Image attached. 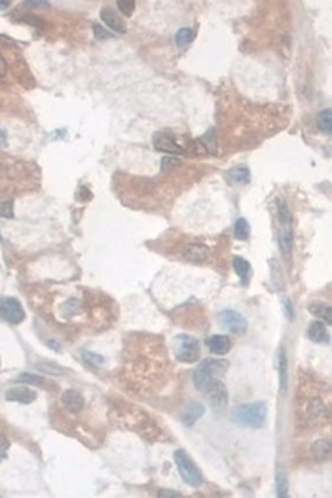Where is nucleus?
<instances>
[{
	"instance_id": "nucleus-25",
	"label": "nucleus",
	"mask_w": 332,
	"mask_h": 498,
	"mask_svg": "<svg viewBox=\"0 0 332 498\" xmlns=\"http://www.w3.org/2000/svg\"><path fill=\"white\" fill-rule=\"evenodd\" d=\"M277 497H287V478L282 472L277 473Z\"/></svg>"
},
{
	"instance_id": "nucleus-16",
	"label": "nucleus",
	"mask_w": 332,
	"mask_h": 498,
	"mask_svg": "<svg viewBox=\"0 0 332 498\" xmlns=\"http://www.w3.org/2000/svg\"><path fill=\"white\" fill-rule=\"evenodd\" d=\"M203 414H205V407H203L201 404H198V402H193V404L189 407H186V410H184L183 424L191 427L194 422L199 419V417H203Z\"/></svg>"
},
{
	"instance_id": "nucleus-22",
	"label": "nucleus",
	"mask_w": 332,
	"mask_h": 498,
	"mask_svg": "<svg viewBox=\"0 0 332 498\" xmlns=\"http://www.w3.org/2000/svg\"><path fill=\"white\" fill-rule=\"evenodd\" d=\"M194 39V30H191V28H188V27H183V28H179L178 33H176V37H174V40H176V45L178 47H186L189 45L193 42Z\"/></svg>"
},
{
	"instance_id": "nucleus-19",
	"label": "nucleus",
	"mask_w": 332,
	"mask_h": 498,
	"mask_svg": "<svg viewBox=\"0 0 332 498\" xmlns=\"http://www.w3.org/2000/svg\"><path fill=\"white\" fill-rule=\"evenodd\" d=\"M279 382H281V390L284 392L287 387V357L284 349L279 350Z\"/></svg>"
},
{
	"instance_id": "nucleus-3",
	"label": "nucleus",
	"mask_w": 332,
	"mask_h": 498,
	"mask_svg": "<svg viewBox=\"0 0 332 498\" xmlns=\"http://www.w3.org/2000/svg\"><path fill=\"white\" fill-rule=\"evenodd\" d=\"M174 354H176V359L179 362L193 364L201 355V347H199V342L193 335L179 334L174 337Z\"/></svg>"
},
{
	"instance_id": "nucleus-38",
	"label": "nucleus",
	"mask_w": 332,
	"mask_h": 498,
	"mask_svg": "<svg viewBox=\"0 0 332 498\" xmlns=\"http://www.w3.org/2000/svg\"><path fill=\"white\" fill-rule=\"evenodd\" d=\"M160 497H181L178 492H160Z\"/></svg>"
},
{
	"instance_id": "nucleus-12",
	"label": "nucleus",
	"mask_w": 332,
	"mask_h": 498,
	"mask_svg": "<svg viewBox=\"0 0 332 498\" xmlns=\"http://www.w3.org/2000/svg\"><path fill=\"white\" fill-rule=\"evenodd\" d=\"M307 335H309V339L312 340V342H317V344L319 342H322V344L329 342V332H327V327L322 321L312 322V324L309 326V331H307Z\"/></svg>"
},
{
	"instance_id": "nucleus-31",
	"label": "nucleus",
	"mask_w": 332,
	"mask_h": 498,
	"mask_svg": "<svg viewBox=\"0 0 332 498\" xmlns=\"http://www.w3.org/2000/svg\"><path fill=\"white\" fill-rule=\"evenodd\" d=\"M7 450H8V440L3 437V435H0V462H2V460H5Z\"/></svg>"
},
{
	"instance_id": "nucleus-35",
	"label": "nucleus",
	"mask_w": 332,
	"mask_h": 498,
	"mask_svg": "<svg viewBox=\"0 0 332 498\" xmlns=\"http://www.w3.org/2000/svg\"><path fill=\"white\" fill-rule=\"evenodd\" d=\"M7 72V63H5V60H3V56L0 55V77H3Z\"/></svg>"
},
{
	"instance_id": "nucleus-27",
	"label": "nucleus",
	"mask_w": 332,
	"mask_h": 498,
	"mask_svg": "<svg viewBox=\"0 0 332 498\" xmlns=\"http://www.w3.org/2000/svg\"><path fill=\"white\" fill-rule=\"evenodd\" d=\"M309 409H311V414L314 415V417H322V415L326 414V407H324V404H322L321 400H317V398H316V400H312V402H311V407H309Z\"/></svg>"
},
{
	"instance_id": "nucleus-1",
	"label": "nucleus",
	"mask_w": 332,
	"mask_h": 498,
	"mask_svg": "<svg viewBox=\"0 0 332 498\" xmlns=\"http://www.w3.org/2000/svg\"><path fill=\"white\" fill-rule=\"evenodd\" d=\"M226 369L227 362L224 360H205L193 374L194 387L205 393L210 404L218 410H222L227 405V392L220 379Z\"/></svg>"
},
{
	"instance_id": "nucleus-30",
	"label": "nucleus",
	"mask_w": 332,
	"mask_h": 498,
	"mask_svg": "<svg viewBox=\"0 0 332 498\" xmlns=\"http://www.w3.org/2000/svg\"><path fill=\"white\" fill-rule=\"evenodd\" d=\"M18 381L28 382V384H42L44 382V379L39 377V376H33V374H22V376L18 377Z\"/></svg>"
},
{
	"instance_id": "nucleus-36",
	"label": "nucleus",
	"mask_w": 332,
	"mask_h": 498,
	"mask_svg": "<svg viewBox=\"0 0 332 498\" xmlns=\"http://www.w3.org/2000/svg\"><path fill=\"white\" fill-rule=\"evenodd\" d=\"M7 145V133L5 130H0V146H5Z\"/></svg>"
},
{
	"instance_id": "nucleus-17",
	"label": "nucleus",
	"mask_w": 332,
	"mask_h": 498,
	"mask_svg": "<svg viewBox=\"0 0 332 498\" xmlns=\"http://www.w3.org/2000/svg\"><path fill=\"white\" fill-rule=\"evenodd\" d=\"M309 311L319 319L324 321V324H331L332 322V309L324 302H312L309 306Z\"/></svg>"
},
{
	"instance_id": "nucleus-28",
	"label": "nucleus",
	"mask_w": 332,
	"mask_h": 498,
	"mask_svg": "<svg viewBox=\"0 0 332 498\" xmlns=\"http://www.w3.org/2000/svg\"><path fill=\"white\" fill-rule=\"evenodd\" d=\"M0 216L2 218H13V203L12 201H2L0 203Z\"/></svg>"
},
{
	"instance_id": "nucleus-8",
	"label": "nucleus",
	"mask_w": 332,
	"mask_h": 498,
	"mask_svg": "<svg viewBox=\"0 0 332 498\" xmlns=\"http://www.w3.org/2000/svg\"><path fill=\"white\" fill-rule=\"evenodd\" d=\"M5 398L10 402H18V404H32L37 398V393L25 386H18V387L8 388L5 393Z\"/></svg>"
},
{
	"instance_id": "nucleus-10",
	"label": "nucleus",
	"mask_w": 332,
	"mask_h": 498,
	"mask_svg": "<svg viewBox=\"0 0 332 498\" xmlns=\"http://www.w3.org/2000/svg\"><path fill=\"white\" fill-rule=\"evenodd\" d=\"M208 349L211 350L215 355H224L231 350L232 347V342L227 335H221V334H216L213 337L208 339Z\"/></svg>"
},
{
	"instance_id": "nucleus-21",
	"label": "nucleus",
	"mask_w": 332,
	"mask_h": 498,
	"mask_svg": "<svg viewBox=\"0 0 332 498\" xmlns=\"http://www.w3.org/2000/svg\"><path fill=\"white\" fill-rule=\"evenodd\" d=\"M227 178L236 184H246V183H249V169L248 168L231 169V171L227 173Z\"/></svg>"
},
{
	"instance_id": "nucleus-32",
	"label": "nucleus",
	"mask_w": 332,
	"mask_h": 498,
	"mask_svg": "<svg viewBox=\"0 0 332 498\" xmlns=\"http://www.w3.org/2000/svg\"><path fill=\"white\" fill-rule=\"evenodd\" d=\"M179 165V161L178 160H174L173 156H166V158H163V169L166 171V169H169V166H178Z\"/></svg>"
},
{
	"instance_id": "nucleus-29",
	"label": "nucleus",
	"mask_w": 332,
	"mask_h": 498,
	"mask_svg": "<svg viewBox=\"0 0 332 498\" xmlns=\"http://www.w3.org/2000/svg\"><path fill=\"white\" fill-rule=\"evenodd\" d=\"M93 33H95V37H97V39H111V37H113V33L105 30V28H103L102 25H93Z\"/></svg>"
},
{
	"instance_id": "nucleus-7",
	"label": "nucleus",
	"mask_w": 332,
	"mask_h": 498,
	"mask_svg": "<svg viewBox=\"0 0 332 498\" xmlns=\"http://www.w3.org/2000/svg\"><path fill=\"white\" fill-rule=\"evenodd\" d=\"M153 145L158 151H163V153L168 155H183L184 150L179 145L174 143V140L166 133H155L153 136Z\"/></svg>"
},
{
	"instance_id": "nucleus-39",
	"label": "nucleus",
	"mask_w": 332,
	"mask_h": 498,
	"mask_svg": "<svg viewBox=\"0 0 332 498\" xmlns=\"http://www.w3.org/2000/svg\"><path fill=\"white\" fill-rule=\"evenodd\" d=\"M8 5H10V2H7V0H0V8H8Z\"/></svg>"
},
{
	"instance_id": "nucleus-34",
	"label": "nucleus",
	"mask_w": 332,
	"mask_h": 498,
	"mask_svg": "<svg viewBox=\"0 0 332 498\" xmlns=\"http://www.w3.org/2000/svg\"><path fill=\"white\" fill-rule=\"evenodd\" d=\"M83 357H85V360H88L90 364H102L103 362L102 357H92V354H88V352H83Z\"/></svg>"
},
{
	"instance_id": "nucleus-5",
	"label": "nucleus",
	"mask_w": 332,
	"mask_h": 498,
	"mask_svg": "<svg viewBox=\"0 0 332 498\" xmlns=\"http://www.w3.org/2000/svg\"><path fill=\"white\" fill-rule=\"evenodd\" d=\"M0 317L10 324H20L25 319L23 307L17 299L13 297H3L0 299Z\"/></svg>"
},
{
	"instance_id": "nucleus-26",
	"label": "nucleus",
	"mask_w": 332,
	"mask_h": 498,
	"mask_svg": "<svg viewBox=\"0 0 332 498\" xmlns=\"http://www.w3.org/2000/svg\"><path fill=\"white\" fill-rule=\"evenodd\" d=\"M116 5L121 10L123 15H126V17H130L133 10H135V2H131V0H120Z\"/></svg>"
},
{
	"instance_id": "nucleus-11",
	"label": "nucleus",
	"mask_w": 332,
	"mask_h": 498,
	"mask_svg": "<svg viewBox=\"0 0 332 498\" xmlns=\"http://www.w3.org/2000/svg\"><path fill=\"white\" fill-rule=\"evenodd\" d=\"M282 229L279 232V246H281V253L286 259H289L292 249V222H281Z\"/></svg>"
},
{
	"instance_id": "nucleus-18",
	"label": "nucleus",
	"mask_w": 332,
	"mask_h": 498,
	"mask_svg": "<svg viewBox=\"0 0 332 498\" xmlns=\"http://www.w3.org/2000/svg\"><path fill=\"white\" fill-rule=\"evenodd\" d=\"M232 268H234V273L241 277V281H243L244 284L248 282V277H249V273H251V264L248 263V261H246L244 258L236 256V258L232 259Z\"/></svg>"
},
{
	"instance_id": "nucleus-2",
	"label": "nucleus",
	"mask_w": 332,
	"mask_h": 498,
	"mask_svg": "<svg viewBox=\"0 0 332 498\" xmlns=\"http://www.w3.org/2000/svg\"><path fill=\"white\" fill-rule=\"evenodd\" d=\"M266 414H268L266 404H263V402H253V404H244L238 407V409L232 412V419H234L236 424L248 427V429H259V427L264 425Z\"/></svg>"
},
{
	"instance_id": "nucleus-23",
	"label": "nucleus",
	"mask_w": 332,
	"mask_h": 498,
	"mask_svg": "<svg viewBox=\"0 0 332 498\" xmlns=\"http://www.w3.org/2000/svg\"><path fill=\"white\" fill-rule=\"evenodd\" d=\"M234 236L241 241H246L249 238V222L244 220V218H239L236 221V226H234Z\"/></svg>"
},
{
	"instance_id": "nucleus-9",
	"label": "nucleus",
	"mask_w": 332,
	"mask_h": 498,
	"mask_svg": "<svg viewBox=\"0 0 332 498\" xmlns=\"http://www.w3.org/2000/svg\"><path fill=\"white\" fill-rule=\"evenodd\" d=\"M100 17H102V20L105 22L107 25L111 28V30H115L118 33H125L126 32L125 22L121 20L120 15H118V13L113 10L111 7H103L102 12H100Z\"/></svg>"
},
{
	"instance_id": "nucleus-33",
	"label": "nucleus",
	"mask_w": 332,
	"mask_h": 498,
	"mask_svg": "<svg viewBox=\"0 0 332 498\" xmlns=\"http://www.w3.org/2000/svg\"><path fill=\"white\" fill-rule=\"evenodd\" d=\"M284 309H286L287 319H289V321H292V319H294V309H292L291 301H289V299H284Z\"/></svg>"
},
{
	"instance_id": "nucleus-14",
	"label": "nucleus",
	"mask_w": 332,
	"mask_h": 498,
	"mask_svg": "<svg viewBox=\"0 0 332 498\" xmlns=\"http://www.w3.org/2000/svg\"><path fill=\"white\" fill-rule=\"evenodd\" d=\"M332 455V445L329 440L322 439L312 445V457L316 462H327Z\"/></svg>"
},
{
	"instance_id": "nucleus-13",
	"label": "nucleus",
	"mask_w": 332,
	"mask_h": 498,
	"mask_svg": "<svg viewBox=\"0 0 332 498\" xmlns=\"http://www.w3.org/2000/svg\"><path fill=\"white\" fill-rule=\"evenodd\" d=\"M61 404L65 409L77 412L83 407V397L78 390H65L61 395Z\"/></svg>"
},
{
	"instance_id": "nucleus-37",
	"label": "nucleus",
	"mask_w": 332,
	"mask_h": 498,
	"mask_svg": "<svg viewBox=\"0 0 332 498\" xmlns=\"http://www.w3.org/2000/svg\"><path fill=\"white\" fill-rule=\"evenodd\" d=\"M28 7H49V2H27Z\"/></svg>"
},
{
	"instance_id": "nucleus-15",
	"label": "nucleus",
	"mask_w": 332,
	"mask_h": 498,
	"mask_svg": "<svg viewBox=\"0 0 332 498\" xmlns=\"http://www.w3.org/2000/svg\"><path fill=\"white\" fill-rule=\"evenodd\" d=\"M208 256H210V249L203 244H189L184 251V258L191 263H201V261L208 259Z\"/></svg>"
},
{
	"instance_id": "nucleus-4",
	"label": "nucleus",
	"mask_w": 332,
	"mask_h": 498,
	"mask_svg": "<svg viewBox=\"0 0 332 498\" xmlns=\"http://www.w3.org/2000/svg\"><path fill=\"white\" fill-rule=\"evenodd\" d=\"M174 462H176V467L179 470V475L183 477V480L191 487H199L203 483V475L201 470L196 467V463L193 462V458L184 452V450H176L174 452Z\"/></svg>"
},
{
	"instance_id": "nucleus-6",
	"label": "nucleus",
	"mask_w": 332,
	"mask_h": 498,
	"mask_svg": "<svg viewBox=\"0 0 332 498\" xmlns=\"http://www.w3.org/2000/svg\"><path fill=\"white\" fill-rule=\"evenodd\" d=\"M220 322L221 326H224L231 332H236V334H243L248 329V321L244 319V316L232 309L222 311L220 314Z\"/></svg>"
},
{
	"instance_id": "nucleus-24",
	"label": "nucleus",
	"mask_w": 332,
	"mask_h": 498,
	"mask_svg": "<svg viewBox=\"0 0 332 498\" xmlns=\"http://www.w3.org/2000/svg\"><path fill=\"white\" fill-rule=\"evenodd\" d=\"M37 367H39L42 372L52 374V376H61V374H63V371H61L60 365L52 364V362H39V364H37Z\"/></svg>"
},
{
	"instance_id": "nucleus-20",
	"label": "nucleus",
	"mask_w": 332,
	"mask_h": 498,
	"mask_svg": "<svg viewBox=\"0 0 332 498\" xmlns=\"http://www.w3.org/2000/svg\"><path fill=\"white\" fill-rule=\"evenodd\" d=\"M317 125H319V128L324 133H329L332 131V110L331 108H326V110H322L319 113V116H317Z\"/></svg>"
}]
</instances>
